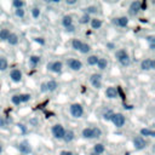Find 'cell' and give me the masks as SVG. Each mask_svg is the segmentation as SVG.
<instances>
[{"mask_svg":"<svg viewBox=\"0 0 155 155\" xmlns=\"http://www.w3.org/2000/svg\"><path fill=\"white\" fill-rule=\"evenodd\" d=\"M102 136V131L98 127H86L82 130V137L87 138V139H92V138H98Z\"/></svg>","mask_w":155,"mask_h":155,"instance_id":"cell-1","label":"cell"},{"mask_svg":"<svg viewBox=\"0 0 155 155\" xmlns=\"http://www.w3.org/2000/svg\"><path fill=\"white\" fill-rule=\"evenodd\" d=\"M69 110H70V114H71L73 117H81L82 114H84V108H82V105L79 104V103L71 104Z\"/></svg>","mask_w":155,"mask_h":155,"instance_id":"cell-2","label":"cell"},{"mask_svg":"<svg viewBox=\"0 0 155 155\" xmlns=\"http://www.w3.org/2000/svg\"><path fill=\"white\" fill-rule=\"evenodd\" d=\"M64 133H65V130H64V127L61 124H56L54 126H52V134H53L54 138L63 139Z\"/></svg>","mask_w":155,"mask_h":155,"instance_id":"cell-3","label":"cell"},{"mask_svg":"<svg viewBox=\"0 0 155 155\" xmlns=\"http://www.w3.org/2000/svg\"><path fill=\"white\" fill-rule=\"evenodd\" d=\"M111 121H113V124H114L116 127H122V126L125 125V122H126V117H125L124 114H121V113H116V114L113 115Z\"/></svg>","mask_w":155,"mask_h":155,"instance_id":"cell-4","label":"cell"},{"mask_svg":"<svg viewBox=\"0 0 155 155\" xmlns=\"http://www.w3.org/2000/svg\"><path fill=\"white\" fill-rule=\"evenodd\" d=\"M47 69H48L50 71H52V73L58 74V73H61V71H62V69H63V63H62L61 61L50 62V63L47 64Z\"/></svg>","mask_w":155,"mask_h":155,"instance_id":"cell-5","label":"cell"},{"mask_svg":"<svg viewBox=\"0 0 155 155\" xmlns=\"http://www.w3.org/2000/svg\"><path fill=\"white\" fill-rule=\"evenodd\" d=\"M67 65H68V68H70V69L74 70V71H78V70H80V69L82 68L81 61H79V59H76V58H69V59L67 61Z\"/></svg>","mask_w":155,"mask_h":155,"instance_id":"cell-6","label":"cell"},{"mask_svg":"<svg viewBox=\"0 0 155 155\" xmlns=\"http://www.w3.org/2000/svg\"><path fill=\"white\" fill-rule=\"evenodd\" d=\"M147 144H148L147 140L142 136H138V137H136L133 139V147H134L136 150H143L147 147Z\"/></svg>","mask_w":155,"mask_h":155,"instance_id":"cell-7","label":"cell"},{"mask_svg":"<svg viewBox=\"0 0 155 155\" xmlns=\"http://www.w3.org/2000/svg\"><path fill=\"white\" fill-rule=\"evenodd\" d=\"M90 82L94 88H101L102 86V75L101 74H92L90 78Z\"/></svg>","mask_w":155,"mask_h":155,"instance_id":"cell-8","label":"cell"},{"mask_svg":"<svg viewBox=\"0 0 155 155\" xmlns=\"http://www.w3.org/2000/svg\"><path fill=\"white\" fill-rule=\"evenodd\" d=\"M140 68H142L143 70H151V69H154V68H155V62H154V59L147 58V59L142 61Z\"/></svg>","mask_w":155,"mask_h":155,"instance_id":"cell-9","label":"cell"},{"mask_svg":"<svg viewBox=\"0 0 155 155\" xmlns=\"http://www.w3.org/2000/svg\"><path fill=\"white\" fill-rule=\"evenodd\" d=\"M10 78L13 82H19L22 80V71L19 69H12L10 73Z\"/></svg>","mask_w":155,"mask_h":155,"instance_id":"cell-10","label":"cell"},{"mask_svg":"<svg viewBox=\"0 0 155 155\" xmlns=\"http://www.w3.org/2000/svg\"><path fill=\"white\" fill-rule=\"evenodd\" d=\"M113 22H114V24H116V25H119V27H121V28H125V27H127V24H128V18H127L126 16H122V17L115 18Z\"/></svg>","mask_w":155,"mask_h":155,"instance_id":"cell-11","label":"cell"},{"mask_svg":"<svg viewBox=\"0 0 155 155\" xmlns=\"http://www.w3.org/2000/svg\"><path fill=\"white\" fill-rule=\"evenodd\" d=\"M18 149H19V151L22 154H29L31 151V148H30V145H29V143L27 140H23L22 143H19Z\"/></svg>","mask_w":155,"mask_h":155,"instance_id":"cell-12","label":"cell"},{"mask_svg":"<svg viewBox=\"0 0 155 155\" xmlns=\"http://www.w3.org/2000/svg\"><path fill=\"white\" fill-rule=\"evenodd\" d=\"M140 11V1H133L130 5V12L132 15H137Z\"/></svg>","mask_w":155,"mask_h":155,"instance_id":"cell-13","label":"cell"},{"mask_svg":"<svg viewBox=\"0 0 155 155\" xmlns=\"http://www.w3.org/2000/svg\"><path fill=\"white\" fill-rule=\"evenodd\" d=\"M105 96H107L108 98H110V99H114V98H116L119 94H117L116 88L113 87V86H110V87H108V88L105 90Z\"/></svg>","mask_w":155,"mask_h":155,"instance_id":"cell-14","label":"cell"},{"mask_svg":"<svg viewBox=\"0 0 155 155\" xmlns=\"http://www.w3.org/2000/svg\"><path fill=\"white\" fill-rule=\"evenodd\" d=\"M45 86H46V91H48V92H53V91L57 90L58 84H57V81H54V80H50V81L45 82Z\"/></svg>","mask_w":155,"mask_h":155,"instance_id":"cell-15","label":"cell"},{"mask_svg":"<svg viewBox=\"0 0 155 155\" xmlns=\"http://www.w3.org/2000/svg\"><path fill=\"white\" fill-rule=\"evenodd\" d=\"M115 57H116V59L120 62V61H122L124 58L128 57V53H127V51H126L125 48H120V50H117V51H116Z\"/></svg>","mask_w":155,"mask_h":155,"instance_id":"cell-16","label":"cell"},{"mask_svg":"<svg viewBox=\"0 0 155 155\" xmlns=\"http://www.w3.org/2000/svg\"><path fill=\"white\" fill-rule=\"evenodd\" d=\"M74 138H75V134H74V132H73L71 130L65 131V133H64V136H63V139H64L65 143H70Z\"/></svg>","mask_w":155,"mask_h":155,"instance_id":"cell-17","label":"cell"},{"mask_svg":"<svg viewBox=\"0 0 155 155\" xmlns=\"http://www.w3.org/2000/svg\"><path fill=\"white\" fill-rule=\"evenodd\" d=\"M62 24H63V27H64V28L73 25V18H71V16H69V15L64 16V17L62 18Z\"/></svg>","mask_w":155,"mask_h":155,"instance_id":"cell-18","label":"cell"},{"mask_svg":"<svg viewBox=\"0 0 155 155\" xmlns=\"http://www.w3.org/2000/svg\"><path fill=\"white\" fill-rule=\"evenodd\" d=\"M90 23H91V27H92V29H99L101 27H102V21L99 19V18H91V21H90Z\"/></svg>","mask_w":155,"mask_h":155,"instance_id":"cell-19","label":"cell"},{"mask_svg":"<svg viewBox=\"0 0 155 155\" xmlns=\"http://www.w3.org/2000/svg\"><path fill=\"white\" fill-rule=\"evenodd\" d=\"M10 45H12V46H15V45H17L18 44V36L16 35V34H13V33H11L10 34V36L7 38V40H6Z\"/></svg>","mask_w":155,"mask_h":155,"instance_id":"cell-20","label":"cell"},{"mask_svg":"<svg viewBox=\"0 0 155 155\" xmlns=\"http://www.w3.org/2000/svg\"><path fill=\"white\" fill-rule=\"evenodd\" d=\"M104 150H105V148H104V145H103L102 143H97V144L93 147V153H96L97 155L103 154V153H104Z\"/></svg>","mask_w":155,"mask_h":155,"instance_id":"cell-21","label":"cell"},{"mask_svg":"<svg viewBox=\"0 0 155 155\" xmlns=\"http://www.w3.org/2000/svg\"><path fill=\"white\" fill-rule=\"evenodd\" d=\"M101 70H103V69H105L107 68V65H108V62H107V59L105 58H98V61H97V64H96Z\"/></svg>","mask_w":155,"mask_h":155,"instance_id":"cell-22","label":"cell"},{"mask_svg":"<svg viewBox=\"0 0 155 155\" xmlns=\"http://www.w3.org/2000/svg\"><path fill=\"white\" fill-rule=\"evenodd\" d=\"M29 63H30L33 67L38 65V64L40 63V56H36V54L30 56V57H29Z\"/></svg>","mask_w":155,"mask_h":155,"instance_id":"cell-23","label":"cell"},{"mask_svg":"<svg viewBox=\"0 0 155 155\" xmlns=\"http://www.w3.org/2000/svg\"><path fill=\"white\" fill-rule=\"evenodd\" d=\"M7 67H8V62H7V59H6L5 57H0V71L6 70Z\"/></svg>","mask_w":155,"mask_h":155,"instance_id":"cell-24","label":"cell"},{"mask_svg":"<svg viewBox=\"0 0 155 155\" xmlns=\"http://www.w3.org/2000/svg\"><path fill=\"white\" fill-rule=\"evenodd\" d=\"M98 58H99V57H97L96 54H91L90 57H87V64H88V65H96Z\"/></svg>","mask_w":155,"mask_h":155,"instance_id":"cell-25","label":"cell"},{"mask_svg":"<svg viewBox=\"0 0 155 155\" xmlns=\"http://www.w3.org/2000/svg\"><path fill=\"white\" fill-rule=\"evenodd\" d=\"M140 134L142 136H147V137H155V132L149 130V128H142L140 130Z\"/></svg>","mask_w":155,"mask_h":155,"instance_id":"cell-26","label":"cell"},{"mask_svg":"<svg viewBox=\"0 0 155 155\" xmlns=\"http://www.w3.org/2000/svg\"><path fill=\"white\" fill-rule=\"evenodd\" d=\"M81 45H82V41H80L79 39H74V40L71 41V47H73L74 50H76V51H79V50H80Z\"/></svg>","mask_w":155,"mask_h":155,"instance_id":"cell-27","label":"cell"},{"mask_svg":"<svg viewBox=\"0 0 155 155\" xmlns=\"http://www.w3.org/2000/svg\"><path fill=\"white\" fill-rule=\"evenodd\" d=\"M10 30L8 29H1L0 30V40H7V38L10 36Z\"/></svg>","mask_w":155,"mask_h":155,"instance_id":"cell-28","label":"cell"},{"mask_svg":"<svg viewBox=\"0 0 155 155\" xmlns=\"http://www.w3.org/2000/svg\"><path fill=\"white\" fill-rule=\"evenodd\" d=\"M90 21H91V18H90V15H87V13H84V15L80 17V19H79V22H80L81 24H87Z\"/></svg>","mask_w":155,"mask_h":155,"instance_id":"cell-29","label":"cell"},{"mask_svg":"<svg viewBox=\"0 0 155 155\" xmlns=\"http://www.w3.org/2000/svg\"><path fill=\"white\" fill-rule=\"evenodd\" d=\"M96 12H97V6H94V5L87 6V7L85 8V13H87V15H91V13H96Z\"/></svg>","mask_w":155,"mask_h":155,"instance_id":"cell-30","label":"cell"},{"mask_svg":"<svg viewBox=\"0 0 155 155\" xmlns=\"http://www.w3.org/2000/svg\"><path fill=\"white\" fill-rule=\"evenodd\" d=\"M90 50H91V46L88 45V44H85V42H82V45H81V47H80V52L81 53H87V52H90Z\"/></svg>","mask_w":155,"mask_h":155,"instance_id":"cell-31","label":"cell"},{"mask_svg":"<svg viewBox=\"0 0 155 155\" xmlns=\"http://www.w3.org/2000/svg\"><path fill=\"white\" fill-rule=\"evenodd\" d=\"M31 96L29 93H23V94H19V99H21V103H27L28 101H30Z\"/></svg>","mask_w":155,"mask_h":155,"instance_id":"cell-32","label":"cell"},{"mask_svg":"<svg viewBox=\"0 0 155 155\" xmlns=\"http://www.w3.org/2000/svg\"><path fill=\"white\" fill-rule=\"evenodd\" d=\"M12 6L15 8H23L24 6V1H21V0H13L12 1Z\"/></svg>","mask_w":155,"mask_h":155,"instance_id":"cell-33","label":"cell"},{"mask_svg":"<svg viewBox=\"0 0 155 155\" xmlns=\"http://www.w3.org/2000/svg\"><path fill=\"white\" fill-rule=\"evenodd\" d=\"M40 13L41 12H40V8L39 7H33L31 8V16H33V18H35V19L39 18L40 17Z\"/></svg>","mask_w":155,"mask_h":155,"instance_id":"cell-34","label":"cell"},{"mask_svg":"<svg viewBox=\"0 0 155 155\" xmlns=\"http://www.w3.org/2000/svg\"><path fill=\"white\" fill-rule=\"evenodd\" d=\"M113 115H114V113H113L111 110H108L107 113H104V114H103V119H104L105 121H111Z\"/></svg>","mask_w":155,"mask_h":155,"instance_id":"cell-35","label":"cell"},{"mask_svg":"<svg viewBox=\"0 0 155 155\" xmlns=\"http://www.w3.org/2000/svg\"><path fill=\"white\" fill-rule=\"evenodd\" d=\"M11 102L15 104V105H19L21 104V99H19V94H15L11 97Z\"/></svg>","mask_w":155,"mask_h":155,"instance_id":"cell-36","label":"cell"},{"mask_svg":"<svg viewBox=\"0 0 155 155\" xmlns=\"http://www.w3.org/2000/svg\"><path fill=\"white\" fill-rule=\"evenodd\" d=\"M15 15H16L17 17H19V18H23L24 15H25V12H24L23 8H16V10H15Z\"/></svg>","mask_w":155,"mask_h":155,"instance_id":"cell-37","label":"cell"},{"mask_svg":"<svg viewBox=\"0 0 155 155\" xmlns=\"http://www.w3.org/2000/svg\"><path fill=\"white\" fill-rule=\"evenodd\" d=\"M147 40H148V42H149V46H155V38H154V35L147 36Z\"/></svg>","mask_w":155,"mask_h":155,"instance_id":"cell-38","label":"cell"},{"mask_svg":"<svg viewBox=\"0 0 155 155\" xmlns=\"http://www.w3.org/2000/svg\"><path fill=\"white\" fill-rule=\"evenodd\" d=\"M7 126V120L2 116H0V128H5Z\"/></svg>","mask_w":155,"mask_h":155,"instance_id":"cell-39","label":"cell"},{"mask_svg":"<svg viewBox=\"0 0 155 155\" xmlns=\"http://www.w3.org/2000/svg\"><path fill=\"white\" fill-rule=\"evenodd\" d=\"M34 41L38 42V44H40V45H44L45 44V40L42 38H34Z\"/></svg>","mask_w":155,"mask_h":155,"instance_id":"cell-40","label":"cell"},{"mask_svg":"<svg viewBox=\"0 0 155 155\" xmlns=\"http://www.w3.org/2000/svg\"><path fill=\"white\" fill-rule=\"evenodd\" d=\"M65 30H67L68 33H74V31H75V27H74V24H73V25H70V27H67V28H65Z\"/></svg>","mask_w":155,"mask_h":155,"instance_id":"cell-41","label":"cell"},{"mask_svg":"<svg viewBox=\"0 0 155 155\" xmlns=\"http://www.w3.org/2000/svg\"><path fill=\"white\" fill-rule=\"evenodd\" d=\"M59 155H73V153L71 151H68V150H62Z\"/></svg>","mask_w":155,"mask_h":155,"instance_id":"cell-42","label":"cell"},{"mask_svg":"<svg viewBox=\"0 0 155 155\" xmlns=\"http://www.w3.org/2000/svg\"><path fill=\"white\" fill-rule=\"evenodd\" d=\"M65 2H67V5H75L76 4V0H67Z\"/></svg>","mask_w":155,"mask_h":155,"instance_id":"cell-43","label":"cell"},{"mask_svg":"<svg viewBox=\"0 0 155 155\" xmlns=\"http://www.w3.org/2000/svg\"><path fill=\"white\" fill-rule=\"evenodd\" d=\"M107 47H108L109 50H113V48H114V44H113V42H108V44H107Z\"/></svg>","mask_w":155,"mask_h":155,"instance_id":"cell-44","label":"cell"},{"mask_svg":"<svg viewBox=\"0 0 155 155\" xmlns=\"http://www.w3.org/2000/svg\"><path fill=\"white\" fill-rule=\"evenodd\" d=\"M41 92H46V86H45V82L41 84Z\"/></svg>","mask_w":155,"mask_h":155,"instance_id":"cell-45","label":"cell"},{"mask_svg":"<svg viewBox=\"0 0 155 155\" xmlns=\"http://www.w3.org/2000/svg\"><path fill=\"white\" fill-rule=\"evenodd\" d=\"M140 22H143V23L145 22V23H147V22H148V19H145V18H140Z\"/></svg>","mask_w":155,"mask_h":155,"instance_id":"cell-46","label":"cell"},{"mask_svg":"<svg viewBox=\"0 0 155 155\" xmlns=\"http://www.w3.org/2000/svg\"><path fill=\"white\" fill-rule=\"evenodd\" d=\"M90 155H97V154H96V153H93V151H92V153H91V154H90Z\"/></svg>","mask_w":155,"mask_h":155,"instance_id":"cell-47","label":"cell"},{"mask_svg":"<svg viewBox=\"0 0 155 155\" xmlns=\"http://www.w3.org/2000/svg\"><path fill=\"white\" fill-rule=\"evenodd\" d=\"M1 151H2V147L0 145V154H1Z\"/></svg>","mask_w":155,"mask_h":155,"instance_id":"cell-48","label":"cell"}]
</instances>
